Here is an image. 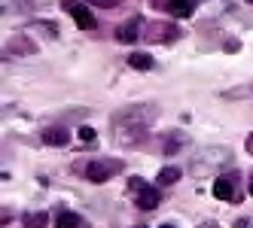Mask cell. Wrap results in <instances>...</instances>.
Here are the masks:
<instances>
[{"label":"cell","instance_id":"6da1fadb","mask_svg":"<svg viewBox=\"0 0 253 228\" xmlns=\"http://www.w3.org/2000/svg\"><path fill=\"white\" fill-rule=\"evenodd\" d=\"M153 122H156L153 103H128V107L113 113V134L122 146H134L150 137Z\"/></svg>","mask_w":253,"mask_h":228},{"label":"cell","instance_id":"7a4b0ae2","mask_svg":"<svg viewBox=\"0 0 253 228\" xmlns=\"http://www.w3.org/2000/svg\"><path fill=\"white\" fill-rule=\"evenodd\" d=\"M232 159L229 149L226 146H205V149H198L192 155V162H189V173L192 177H208V173H216L226 162Z\"/></svg>","mask_w":253,"mask_h":228},{"label":"cell","instance_id":"3957f363","mask_svg":"<svg viewBox=\"0 0 253 228\" xmlns=\"http://www.w3.org/2000/svg\"><path fill=\"white\" fill-rule=\"evenodd\" d=\"M119 170H122V162H116V159H101V162H92V164L85 167V177L92 180V183H107V180H113Z\"/></svg>","mask_w":253,"mask_h":228},{"label":"cell","instance_id":"277c9868","mask_svg":"<svg viewBox=\"0 0 253 228\" xmlns=\"http://www.w3.org/2000/svg\"><path fill=\"white\" fill-rule=\"evenodd\" d=\"M180 37H183V31H180L177 25H171V22H153L147 28V40L150 43H174Z\"/></svg>","mask_w":253,"mask_h":228},{"label":"cell","instance_id":"5b68a950","mask_svg":"<svg viewBox=\"0 0 253 228\" xmlns=\"http://www.w3.org/2000/svg\"><path fill=\"white\" fill-rule=\"evenodd\" d=\"M64 9L70 12V15H74V22H77V28H83V31H92L98 22H95V15L92 12H88L83 3H74V0H67V3H64Z\"/></svg>","mask_w":253,"mask_h":228},{"label":"cell","instance_id":"8992f818","mask_svg":"<svg viewBox=\"0 0 253 228\" xmlns=\"http://www.w3.org/2000/svg\"><path fill=\"white\" fill-rule=\"evenodd\" d=\"M213 198H220V201H241V192H235V177H216Z\"/></svg>","mask_w":253,"mask_h":228},{"label":"cell","instance_id":"52a82bcc","mask_svg":"<svg viewBox=\"0 0 253 228\" xmlns=\"http://www.w3.org/2000/svg\"><path fill=\"white\" fill-rule=\"evenodd\" d=\"M6 52L9 55H34L37 46H34L31 40H25V37H9L6 40Z\"/></svg>","mask_w":253,"mask_h":228},{"label":"cell","instance_id":"ba28073f","mask_svg":"<svg viewBox=\"0 0 253 228\" xmlns=\"http://www.w3.org/2000/svg\"><path fill=\"white\" fill-rule=\"evenodd\" d=\"M186 146V134H180V131H168L165 134V143H162V152L165 155H174Z\"/></svg>","mask_w":253,"mask_h":228},{"label":"cell","instance_id":"9c48e42d","mask_svg":"<svg viewBox=\"0 0 253 228\" xmlns=\"http://www.w3.org/2000/svg\"><path fill=\"white\" fill-rule=\"evenodd\" d=\"M43 143L46 146H67L70 143V134L64 128H49V131H43Z\"/></svg>","mask_w":253,"mask_h":228},{"label":"cell","instance_id":"30bf717a","mask_svg":"<svg viewBox=\"0 0 253 228\" xmlns=\"http://www.w3.org/2000/svg\"><path fill=\"white\" fill-rule=\"evenodd\" d=\"M195 9V0H168V12L177 15V19H189Z\"/></svg>","mask_w":253,"mask_h":228},{"label":"cell","instance_id":"8fae6325","mask_svg":"<svg viewBox=\"0 0 253 228\" xmlns=\"http://www.w3.org/2000/svg\"><path fill=\"white\" fill-rule=\"evenodd\" d=\"M223 98L226 100H247V98H253V82H241V85H235V89H226Z\"/></svg>","mask_w":253,"mask_h":228},{"label":"cell","instance_id":"7c38bea8","mask_svg":"<svg viewBox=\"0 0 253 228\" xmlns=\"http://www.w3.org/2000/svg\"><path fill=\"white\" fill-rule=\"evenodd\" d=\"M134 198H137V207H140V210H153V207H159V192L150 189V186L143 189V192H137Z\"/></svg>","mask_w":253,"mask_h":228},{"label":"cell","instance_id":"4fadbf2b","mask_svg":"<svg viewBox=\"0 0 253 228\" xmlns=\"http://www.w3.org/2000/svg\"><path fill=\"white\" fill-rule=\"evenodd\" d=\"M137 28H140L137 19L128 22V25H119V28H116V40H119V43H134V40H137Z\"/></svg>","mask_w":253,"mask_h":228},{"label":"cell","instance_id":"5bb4252c","mask_svg":"<svg viewBox=\"0 0 253 228\" xmlns=\"http://www.w3.org/2000/svg\"><path fill=\"white\" fill-rule=\"evenodd\" d=\"M128 67H134V70H153L156 64H153V55H147V52H131V55H128Z\"/></svg>","mask_w":253,"mask_h":228},{"label":"cell","instance_id":"9a60e30c","mask_svg":"<svg viewBox=\"0 0 253 228\" xmlns=\"http://www.w3.org/2000/svg\"><path fill=\"white\" fill-rule=\"evenodd\" d=\"M177 180H180V167L168 164V167H162V170H159L156 186H171V183H177Z\"/></svg>","mask_w":253,"mask_h":228},{"label":"cell","instance_id":"2e32d148","mask_svg":"<svg viewBox=\"0 0 253 228\" xmlns=\"http://www.w3.org/2000/svg\"><path fill=\"white\" fill-rule=\"evenodd\" d=\"M55 228H83V219H80V213H58L55 216Z\"/></svg>","mask_w":253,"mask_h":228},{"label":"cell","instance_id":"e0dca14e","mask_svg":"<svg viewBox=\"0 0 253 228\" xmlns=\"http://www.w3.org/2000/svg\"><path fill=\"white\" fill-rule=\"evenodd\" d=\"M46 222H49V213H28L25 216V225L28 228H43Z\"/></svg>","mask_w":253,"mask_h":228},{"label":"cell","instance_id":"ac0fdd59","mask_svg":"<svg viewBox=\"0 0 253 228\" xmlns=\"http://www.w3.org/2000/svg\"><path fill=\"white\" fill-rule=\"evenodd\" d=\"M95 137H98V134H95V128H88V125H83V128H80V140H83V143H95Z\"/></svg>","mask_w":253,"mask_h":228},{"label":"cell","instance_id":"d6986e66","mask_svg":"<svg viewBox=\"0 0 253 228\" xmlns=\"http://www.w3.org/2000/svg\"><path fill=\"white\" fill-rule=\"evenodd\" d=\"M128 186H131V192H134V195H137V192H143V189H147V183H143L140 177H131V180H128Z\"/></svg>","mask_w":253,"mask_h":228},{"label":"cell","instance_id":"ffe728a7","mask_svg":"<svg viewBox=\"0 0 253 228\" xmlns=\"http://www.w3.org/2000/svg\"><path fill=\"white\" fill-rule=\"evenodd\" d=\"M238 49H241L238 40H226V52H238Z\"/></svg>","mask_w":253,"mask_h":228},{"label":"cell","instance_id":"44dd1931","mask_svg":"<svg viewBox=\"0 0 253 228\" xmlns=\"http://www.w3.org/2000/svg\"><path fill=\"white\" fill-rule=\"evenodd\" d=\"M92 3H98V6H107V9H110V6H116V0H92Z\"/></svg>","mask_w":253,"mask_h":228},{"label":"cell","instance_id":"7402d4cb","mask_svg":"<svg viewBox=\"0 0 253 228\" xmlns=\"http://www.w3.org/2000/svg\"><path fill=\"white\" fill-rule=\"evenodd\" d=\"M244 146H247V152H250V155H253V131H250V134H247V140H244Z\"/></svg>","mask_w":253,"mask_h":228},{"label":"cell","instance_id":"603a6c76","mask_svg":"<svg viewBox=\"0 0 253 228\" xmlns=\"http://www.w3.org/2000/svg\"><path fill=\"white\" fill-rule=\"evenodd\" d=\"M198 228H216V225H211V222H208V225H198Z\"/></svg>","mask_w":253,"mask_h":228},{"label":"cell","instance_id":"cb8c5ba5","mask_svg":"<svg viewBox=\"0 0 253 228\" xmlns=\"http://www.w3.org/2000/svg\"><path fill=\"white\" fill-rule=\"evenodd\" d=\"M162 228H174V225H162Z\"/></svg>","mask_w":253,"mask_h":228},{"label":"cell","instance_id":"d4e9b609","mask_svg":"<svg viewBox=\"0 0 253 228\" xmlns=\"http://www.w3.org/2000/svg\"><path fill=\"white\" fill-rule=\"evenodd\" d=\"M250 195H253V183H250Z\"/></svg>","mask_w":253,"mask_h":228},{"label":"cell","instance_id":"484cf974","mask_svg":"<svg viewBox=\"0 0 253 228\" xmlns=\"http://www.w3.org/2000/svg\"><path fill=\"white\" fill-rule=\"evenodd\" d=\"M247 3H253V0H247Z\"/></svg>","mask_w":253,"mask_h":228}]
</instances>
